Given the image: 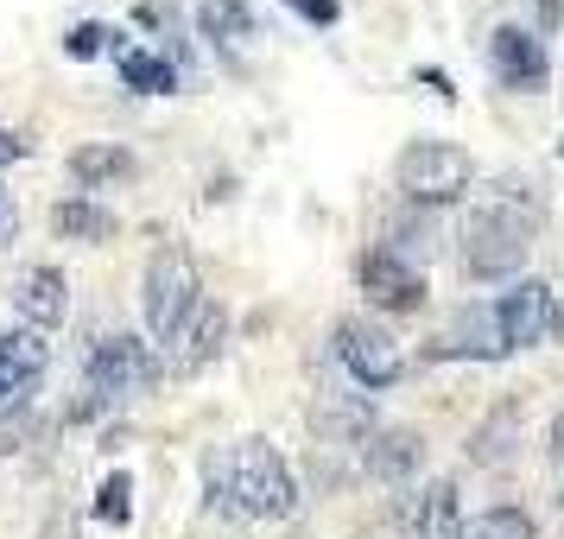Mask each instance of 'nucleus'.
Wrapping results in <instances>:
<instances>
[{"label": "nucleus", "mask_w": 564, "mask_h": 539, "mask_svg": "<svg viewBox=\"0 0 564 539\" xmlns=\"http://www.w3.org/2000/svg\"><path fill=\"white\" fill-rule=\"evenodd\" d=\"M204 483L216 508H235L248 520H285L299 508V483H292V463L267 444V438H241L223 457H204Z\"/></svg>", "instance_id": "nucleus-1"}, {"label": "nucleus", "mask_w": 564, "mask_h": 539, "mask_svg": "<svg viewBox=\"0 0 564 539\" xmlns=\"http://www.w3.org/2000/svg\"><path fill=\"white\" fill-rule=\"evenodd\" d=\"M520 191L533 184H501V197L463 216V273L469 280H520L533 255V216H520Z\"/></svg>", "instance_id": "nucleus-2"}, {"label": "nucleus", "mask_w": 564, "mask_h": 539, "mask_svg": "<svg viewBox=\"0 0 564 539\" xmlns=\"http://www.w3.org/2000/svg\"><path fill=\"white\" fill-rule=\"evenodd\" d=\"M204 305V280H197V260L184 241H165L147 260V285H140V311H147V343H178L191 311Z\"/></svg>", "instance_id": "nucleus-3"}, {"label": "nucleus", "mask_w": 564, "mask_h": 539, "mask_svg": "<svg viewBox=\"0 0 564 539\" xmlns=\"http://www.w3.org/2000/svg\"><path fill=\"white\" fill-rule=\"evenodd\" d=\"M393 179L406 191V204L437 209V204H457L463 191L476 184V159L463 147H451V140H412L400 153V165H393Z\"/></svg>", "instance_id": "nucleus-4"}, {"label": "nucleus", "mask_w": 564, "mask_h": 539, "mask_svg": "<svg viewBox=\"0 0 564 539\" xmlns=\"http://www.w3.org/2000/svg\"><path fill=\"white\" fill-rule=\"evenodd\" d=\"M495 317V336H501V349H533V343H558L564 336V305L558 292L545 280H508V292L488 305Z\"/></svg>", "instance_id": "nucleus-5"}, {"label": "nucleus", "mask_w": 564, "mask_h": 539, "mask_svg": "<svg viewBox=\"0 0 564 539\" xmlns=\"http://www.w3.org/2000/svg\"><path fill=\"white\" fill-rule=\"evenodd\" d=\"M159 381V356L147 336L133 331H115V336H96V349H89V400H83L77 412H96L108 407V400H121V394H133V387Z\"/></svg>", "instance_id": "nucleus-6"}, {"label": "nucleus", "mask_w": 564, "mask_h": 539, "mask_svg": "<svg viewBox=\"0 0 564 539\" xmlns=\"http://www.w3.org/2000/svg\"><path fill=\"white\" fill-rule=\"evenodd\" d=\"M336 356L349 368V381L368 387V394H381L406 375V349H400V336L381 331V324H368V317H343L336 324Z\"/></svg>", "instance_id": "nucleus-7"}, {"label": "nucleus", "mask_w": 564, "mask_h": 539, "mask_svg": "<svg viewBox=\"0 0 564 539\" xmlns=\"http://www.w3.org/2000/svg\"><path fill=\"white\" fill-rule=\"evenodd\" d=\"M45 368H52V343L39 331H0V412H20L45 387Z\"/></svg>", "instance_id": "nucleus-8"}, {"label": "nucleus", "mask_w": 564, "mask_h": 539, "mask_svg": "<svg viewBox=\"0 0 564 539\" xmlns=\"http://www.w3.org/2000/svg\"><path fill=\"white\" fill-rule=\"evenodd\" d=\"M488 64H495V77L501 89H520V96H533L552 83V57H545V39L527 26H495L488 32Z\"/></svg>", "instance_id": "nucleus-9"}, {"label": "nucleus", "mask_w": 564, "mask_h": 539, "mask_svg": "<svg viewBox=\"0 0 564 539\" xmlns=\"http://www.w3.org/2000/svg\"><path fill=\"white\" fill-rule=\"evenodd\" d=\"M356 280H361V292H368V305H381V311H419L425 305V273H419L412 260L387 255V248H368V255L356 260Z\"/></svg>", "instance_id": "nucleus-10"}, {"label": "nucleus", "mask_w": 564, "mask_h": 539, "mask_svg": "<svg viewBox=\"0 0 564 539\" xmlns=\"http://www.w3.org/2000/svg\"><path fill=\"white\" fill-rule=\"evenodd\" d=\"M13 311L26 317V331H57L64 317H70V285H64V273L57 267H45V260H32V267H20L13 273Z\"/></svg>", "instance_id": "nucleus-11"}, {"label": "nucleus", "mask_w": 564, "mask_h": 539, "mask_svg": "<svg viewBox=\"0 0 564 539\" xmlns=\"http://www.w3.org/2000/svg\"><path fill=\"white\" fill-rule=\"evenodd\" d=\"M361 470L375 476V483H412L419 470H425V438L406 432V425H381V432L361 438Z\"/></svg>", "instance_id": "nucleus-12"}, {"label": "nucleus", "mask_w": 564, "mask_h": 539, "mask_svg": "<svg viewBox=\"0 0 564 539\" xmlns=\"http://www.w3.org/2000/svg\"><path fill=\"white\" fill-rule=\"evenodd\" d=\"M400 527H406L412 539H457V483L451 476H437V483H425L412 502H400V514H393Z\"/></svg>", "instance_id": "nucleus-13"}, {"label": "nucleus", "mask_w": 564, "mask_h": 539, "mask_svg": "<svg viewBox=\"0 0 564 539\" xmlns=\"http://www.w3.org/2000/svg\"><path fill=\"white\" fill-rule=\"evenodd\" d=\"M425 356H432V362H451V356H482V362H495V356H508V349H501V336H495V317H488V311H469L457 331H444L432 349H425Z\"/></svg>", "instance_id": "nucleus-14"}, {"label": "nucleus", "mask_w": 564, "mask_h": 539, "mask_svg": "<svg viewBox=\"0 0 564 539\" xmlns=\"http://www.w3.org/2000/svg\"><path fill=\"white\" fill-rule=\"evenodd\" d=\"M197 32H204L209 45L235 52V45L254 39V7L248 0H197Z\"/></svg>", "instance_id": "nucleus-15"}, {"label": "nucleus", "mask_w": 564, "mask_h": 539, "mask_svg": "<svg viewBox=\"0 0 564 539\" xmlns=\"http://www.w3.org/2000/svg\"><path fill=\"white\" fill-rule=\"evenodd\" d=\"M223 336H229V311L204 299V305L191 311V324H184V349H178V368H204L209 356H223Z\"/></svg>", "instance_id": "nucleus-16"}, {"label": "nucleus", "mask_w": 564, "mask_h": 539, "mask_svg": "<svg viewBox=\"0 0 564 539\" xmlns=\"http://www.w3.org/2000/svg\"><path fill=\"white\" fill-rule=\"evenodd\" d=\"M70 179H77L83 191H102V184H115V179H133V153L115 147V140H89V147L70 153Z\"/></svg>", "instance_id": "nucleus-17"}, {"label": "nucleus", "mask_w": 564, "mask_h": 539, "mask_svg": "<svg viewBox=\"0 0 564 539\" xmlns=\"http://www.w3.org/2000/svg\"><path fill=\"white\" fill-rule=\"evenodd\" d=\"M52 229L64 235V241H108L121 223H115V209L96 204V197H64V204H52Z\"/></svg>", "instance_id": "nucleus-18"}, {"label": "nucleus", "mask_w": 564, "mask_h": 539, "mask_svg": "<svg viewBox=\"0 0 564 539\" xmlns=\"http://www.w3.org/2000/svg\"><path fill=\"white\" fill-rule=\"evenodd\" d=\"M513 444H520V407H495V412H488V425L469 438V463L501 470V463L513 457Z\"/></svg>", "instance_id": "nucleus-19"}, {"label": "nucleus", "mask_w": 564, "mask_h": 539, "mask_svg": "<svg viewBox=\"0 0 564 539\" xmlns=\"http://www.w3.org/2000/svg\"><path fill=\"white\" fill-rule=\"evenodd\" d=\"M457 539H539V520L527 508H482L457 520Z\"/></svg>", "instance_id": "nucleus-20"}, {"label": "nucleus", "mask_w": 564, "mask_h": 539, "mask_svg": "<svg viewBox=\"0 0 564 539\" xmlns=\"http://www.w3.org/2000/svg\"><path fill=\"white\" fill-rule=\"evenodd\" d=\"M115 64H121V83L140 89V96H172L178 89V71L153 52H115Z\"/></svg>", "instance_id": "nucleus-21"}, {"label": "nucleus", "mask_w": 564, "mask_h": 539, "mask_svg": "<svg viewBox=\"0 0 564 539\" xmlns=\"http://www.w3.org/2000/svg\"><path fill=\"white\" fill-rule=\"evenodd\" d=\"M96 514H102L108 527H128L133 520V476L128 470H115V476L96 488Z\"/></svg>", "instance_id": "nucleus-22"}, {"label": "nucleus", "mask_w": 564, "mask_h": 539, "mask_svg": "<svg viewBox=\"0 0 564 539\" xmlns=\"http://www.w3.org/2000/svg\"><path fill=\"white\" fill-rule=\"evenodd\" d=\"M108 39H115V32L89 20V26H77L70 39H64V52H70V57H102V52H108Z\"/></svg>", "instance_id": "nucleus-23"}, {"label": "nucleus", "mask_w": 564, "mask_h": 539, "mask_svg": "<svg viewBox=\"0 0 564 539\" xmlns=\"http://www.w3.org/2000/svg\"><path fill=\"white\" fill-rule=\"evenodd\" d=\"M13 235H20V204H13V191L0 184V248H13Z\"/></svg>", "instance_id": "nucleus-24"}, {"label": "nucleus", "mask_w": 564, "mask_h": 539, "mask_svg": "<svg viewBox=\"0 0 564 539\" xmlns=\"http://www.w3.org/2000/svg\"><path fill=\"white\" fill-rule=\"evenodd\" d=\"M292 13H305L311 26H336V0H285Z\"/></svg>", "instance_id": "nucleus-25"}, {"label": "nucleus", "mask_w": 564, "mask_h": 539, "mask_svg": "<svg viewBox=\"0 0 564 539\" xmlns=\"http://www.w3.org/2000/svg\"><path fill=\"white\" fill-rule=\"evenodd\" d=\"M32 153V140L26 133H13V128H0V172H7V165H20V159Z\"/></svg>", "instance_id": "nucleus-26"}, {"label": "nucleus", "mask_w": 564, "mask_h": 539, "mask_svg": "<svg viewBox=\"0 0 564 539\" xmlns=\"http://www.w3.org/2000/svg\"><path fill=\"white\" fill-rule=\"evenodd\" d=\"M545 451H552V463H558V476H564V412L552 419V432H545Z\"/></svg>", "instance_id": "nucleus-27"}, {"label": "nucleus", "mask_w": 564, "mask_h": 539, "mask_svg": "<svg viewBox=\"0 0 564 539\" xmlns=\"http://www.w3.org/2000/svg\"><path fill=\"white\" fill-rule=\"evenodd\" d=\"M45 539H77V520H70V514H52V527H45Z\"/></svg>", "instance_id": "nucleus-28"}, {"label": "nucleus", "mask_w": 564, "mask_h": 539, "mask_svg": "<svg viewBox=\"0 0 564 539\" xmlns=\"http://www.w3.org/2000/svg\"><path fill=\"white\" fill-rule=\"evenodd\" d=\"M558 159H564V140H558Z\"/></svg>", "instance_id": "nucleus-29"}, {"label": "nucleus", "mask_w": 564, "mask_h": 539, "mask_svg": "<svg viewBox=\"0 0 564 539\" xmlns=\"http://www.w3.org/2000/svg\"><path fill=\"white\" fill-rule=\"evenodd\" d=\"M558 483H564V476H558Z\"/></svg>", "instance_id": "nucleus-30"}]
</instances>
